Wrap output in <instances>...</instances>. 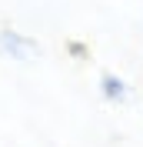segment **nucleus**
Listing matches in <instances>:
<instances>
[{
  "label": "nucleus",
  "mask_w": 143,
  "mask_h": 147,
  "mask_svg": "<svg viewBox=\"0 0 143 147\" xmlns=\"http://www.w3.org/2000/svg\"><path fill=\"white\" fill-rule=\"evenodd\" d=\"M0 54L13 57V60H33L37 57V44L30 37H23L20 30H0Z\"/></svg>",
  "instance_id": "nucleus-1"
},
{
  "label": "nucleus",
  "mask_w": 143,
  "mask_h": 147,
  "mask_svg": "<svg viewBox=\"0 0 143 147\" xmlns=\"http://www.w3.org/2000/svg\"><path fill=\"white\" fill-rule=\"evenodd\" d=\"M100 94H103V100L120 104V100H126V84L120 80L116 74H103V77H100Z\"/></svg>",
  "instance_id": "nucleus-2"
},
{
  "label": "nucleus",
  "mask_w": 143,
  "mask_h": 147,
  "mask_svg": "<svg viewBox=\"0 0 143 147\" xmlns=\"http://www.w3.org/2000/svg\"><path fill=\"white\" fill-rule=\"evenodd\" d=\"M67 50L77 57H87V44H80V40H73V44H67Z\"/></svg>",
  "instance_id": "nucleus-3"
}]
</instances>
